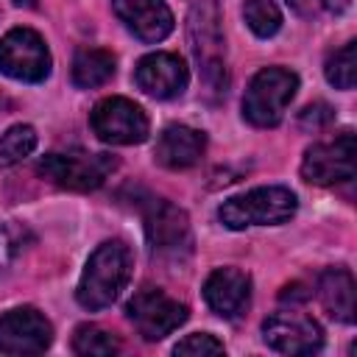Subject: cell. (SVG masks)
Instances as JSON below:
<instances>
[{"mask_svg": "<svg viewBox=\"0 0 357 357\" xmlns=\"http://www.w3.org/2000/svg\"><path fill=\"white\" fill-rule=\"evenodd\" d=\"M134 268L131 248L123 240H106L100 243L92 257L84 265V273L78 279L75 298L84 310H103L109 307L128 284Z\"/></svg>", "mask_w": 357, "mask_h": 357, "instance_id": "cell-1", "label": "cell"}, {"mask_svg": "<svg viewBox=\"0 0 357 357\" xmlns=\"http://www.w3.org/2000/svg\"><path fill=\"white\" fill-rule=\"evenodd\" d=\"M187 39L206 92L223 95L229 84V70H226V39H223L218 0H198L190 8Z\"/></svg>", "mask_w": 357, "mask_h": 357, "instance_id": "cell-2", "label": "cell"}, {"mask_svg": "<svg viewBox=\"0 0 357 357\" xmlns=\"http://www.w3.org/2000/svg\"><path fill=\"white\" fill-rule=\"evenodd\" d=\"M296 192L287 187H257L243 195H234L220 204L218 218L226 229H248V226H279L296 215Z\"/></svg>", "mask_w": 357, "mask_h": 357, "instance_id": "cell-3", "label": "cell"}, {"mask_svg": "<svg viewBox=\"0 0 357 357\" xmlns=\"http://www.w3.org/2000/svg\"><path fill=\"white\" fill-rule=\"evenodd\" d=\"M145 237L151 257L167 265H181L192 254V226L184 209L170 201L151 198L145 206Z\"/></svg>", "mask_w": 357, "mask_h": 357, "instance_id": "cell-4", "label": "cell"}, {"mask_svg": "<svg viewBox=\"0 0 357 357\" xmlns=\"http://www.w3.org/2000/svg\"><path fill=\"white\" fill-rule=\"evenodd\" d=\"M298 75L287 67H262L245 95H243V117L257 128H271L284 117V109L296 98Z\"/></svg>", "mask_w": 357, "mask_h": 357, "instance_id": "cell-5", "label": "cell"}, {"mask_svg": "<svg viewBox=\"0 0 357 357\" xmlns=\"http://www.w3.org/2000/svg\"><path fill=\"white\" fill-rule=\"evenodd\" d=\"M117 167L112 153H89V151H67V153H47L36 170L61 190L89 192L98 190Z\"/></svg>", "mask_w": 357, "mask_h": 357, "instance_id": "cell-6", "label": "cell"}, {"mask_svg": "<svg viewBox=\"0 0 357 357\" xmlns=\"http://www.w3.org/2000/svg\"><path fill=\"white\" fill-rule=\"evenodd\" d=\"M53 59L45 45V39L33 28H11L0 39V73L22 81V84H39L50 75Z\"/></svg>", "mask_w": 357, "mask_h": 357, "instance_id": "cell-7", "label": "cell"}, {"mask_svg": "<svg viewBox=\"0 0 357 357\" xmlns=\"http://www.w3.org/2000/svg\"><path fill=\"white\" fill-rule=\"evenodd\" d=\"M89 126L98 139L109 145H139L148 139V114L128 98L112 95L95 103L89 112Z\"/></svg>", "mask_w": 357, "mask_h": 357, "instance_id": "cell-8", "label": "cell"}, {"mask_svg": "<svg viewBox=\"0 0 357 357\" xmlns=\"http://www.w3.org/2000/svg\"><path fill=\"white\" fill-rule=\"evenodd\" d=\"M357 142L351 131H343L340 137L329 139V142H315L304 151L301 159V178L307 184H318V187H332L340 181H351L354 178V167H357Z\"/></svg>", "mask_w": 357, "mask_h": 357, "instance_id": "cell-9", "label": "cell"}, {"mask_svg": "<svg viewBox=\"0 0 357 357\" xmlns=\"http://www.w3.org/2000/svg\"><path fill=\"white\" fill-rule=\"evenodd\" d=\"M126 315L145 340H162L187 321V307L159 287H142L126 304Z\"/></svg>", "mask_w": 357, "mask_h": 357, "instance_id": "cell-10", "label": "cell"}, {"mask_svg": "<svg viewBox=\"0 0 357 357\" xmlns=\"http://www.w3.org/2000/svg\"><path fill=\"white\" fill-rule=\"evenodd\" d=\"M53 343L50 321L33 307H14L0 315V354H39Z\"/></svg>", "mask_w": 357, "mask_h": 357, "instance_id": "cell-11", "label": "cell"}, {"mask_svg": "<svg viewBox=\"0 0 357 357\" xmlns=\"http://www.w3.org/2000/svg\"><path fill=\"white\" fill-rule=\"evenodd\" d=\"M262 337L268 349L279 354H312L324 346V332L318 321L304 312H276L265 318Z\"/></svg>", "mask_w": 357, "mask_h": 357, "instance_id": "cell-12", "label": "cell"}, {"mask_svg": "<svg viewBox=\"0 0 357 357\" xmlns=\"http://www.w3.org/2000/svg\"><path fill=\"white\" fill-rule=\"evenodd\" d=\"M134 81L145 95L156 100H170L187 89L190 70L184 59L176 53H148L145 59H139L134 70Z\"/></svg>", "mask_w": 357, "mask_h": 357, "instance_id": "cell-13", "label": "cell"}, {"mask_svg": "<svg viewBox=\"0 0 357 357\" xmlns=\"http://www.w3.org/2000/svg\"><path fill=\"white\" fill-rule=\"evenodd\" d=\"M204 298L215 315L240 318L251 301V276L240 268H215L204 282Z\"/></svg>", "mask_w": 357, "mask_h": 357, "instance_id": "cell-14", "label": "cell"}, {"mask_svg": "<svg viewBox=\"0 0 357 357\" xmlns=\"http://www.w3.org/2000/svg\"><path fill=\"white\" fill-rule=\"evenodd\" d=\"M112 8L139 42L153 45L173 31V11L165 0H112Z\"/></svg>", "mask_w": 357, "mask_h": 357, "instance_id": "cell-15", "label": "cell"}, {"mask_svg": "<svg viewBox=\"0 0 357 357\" xmlns=\"http://www.w3.org/2000/svg\"><path fill=\"white\" fill-rule=\"evenodd\" d=\"M204 151H206V134L204 131L173 123L159 134L153 156L167 170H187L204 156Z\"/></svg>", "mask_w": 357, "mask_h": 357, "instance_id": "cell-16", "label": "cell"}, {"mask_svg": "<svg viewBox=\"0 0 357 357\" xmlns=\"http://www.w3.org/2000/svg\"><path fill=\"white\" fill-rule=\"evenodd\" d=\"M318 298L324 310L340 321V324H354V276L349 268H326L318 276Z\"/></svg>", "mask_w": 357, "mask_h": 357, "instance_id": "cell-17", "label": "cell"}, {"mask_svg": "<svg viewBox=\"0 0 357 357\" xmlns=\"http://www.w3.org/2000/svg\"><path fill=\"white\" fill-rule=\"evenodd\" d=\"M114 75V56L100 47L78 50L73 59V84L78 89H95L103 86Z\"/></svg>", "mask_w": 357, "mask_h": 357, "instance_id": "cell-18", "label": "cell"}, {"mask_svg": "<svg viewBox=\"0 0 357 357\" xmlns=\"http://www.w3.org/2000/svg\"><path fill=\"white\" fill-rule=\"evenodd\" d=\"M31 245H33V231L25 223L17 220L0 223V279L17 271L20 259L28 254Z\"/></svg>", "mask_w": 357, "mask_h": 357, "instance_id": "cell-19", "label": "cell"}, {"mask_svg": "<svg viewBox=\"0 0 357 357\" xmlns=\"http://www.w3.org/2000/svg\"><path fill=\"white\" fill-rule=\"evenodd\" d=\"M73 351L84 357H109L120 351V340L98 324H81L73 335Z\"/></svg>", "mask_w": 357, "mask_h": 357, "instance_id": "cell-20", "label": "cell"}, {"mask_svg": "<svg viewBox=\"0 0 357 357\" xmlns=\"http://www.w3.org/2000/svg\"><path fill=\"white\" fill-rule=\"evenodd\" d=\"M243 17H245V25L259 39H268V36L279 33V28H282V11L273 0H245Z\"/></svg>", "mask_w": 357, "mask_h": 357, "instance_id": "cell-21", "label": "cell"}, {"mask_svg": "<svg viewBox=\"0 0 357 357\" xmlns=\"http://www.w3.org/2000/svg\"><path fill=\"white\" fill-rule=\"evenodd\" d=\"M326 81L337 89H351L357 81V42H346L326 59Z\"/></svg>", "mask_w": 357, "mask_h": 357, "instance_id": "cell-22", "label": "cell"}, {"mask_svg": "<svg viewBox=\"0 0 357 357\" xmlns=\"http://www.w3.org/2000/svg\"><path fill=\"white\" fill-rule=\"evenodd\" d=\"M36 148V131L25 123L20 126H11L3 137H0V167H8V165H17L22 162L25 156H31Z\"/></svg>", "mask_w": 357, "mask_h": 357, "instance_id": "cell-23", "label": "cell"}, {"mask_svg": "<svg viewBox=\"0 0 357 357\" xmlns=\"http://www.w3.org/2000/svg\"><path fill=\"white\" fill-rule=\"evenodd\" d=\"M173 354H184V357H206V354H223V343L209 335V332H192L184 340H178L173 346Z\"/></svg>", "mask_w": 357, "mask_h": 357, "instance_id": "cell-24", "label": "cell"}, {"mask_svg": "<svg viewBox=\"0 0 357 357\" xmlns=\"http://www.w3.org/2000/svg\"><path fill=\"white\" fill-rule=\"evenodd\" d=\"M332 120H335V112H332V106H326V103H310V106L298 114V126H301V128H312V131L324 128V126L332 123Z\"/></svg>", "mask_w": 357, "mask_h": 357, "instance_id": "cell-25", "label": "cell"}, {"mask_svg": "<svg viewBox=\"0 0 357 357\" xmlns=\"http://www.w3.org/2000/svg\"><path fill=\"white\" fill-rule=\"evenodd\" d=\"M287 3H290V6H293L298 14H312L318 0H287Z\"/></svg>", "mask_w": 357, "mask_h": 357, "instance_id": "cell-26", "label": "cell"}, {"mask_svg": "<svg viewBox=\"0 0 357 357\" xmlns=\"http://www.w3.org/2000/svg\"><path fill=\"white\" fill-rule=\"evenodd\" d=\"M349 3H351V0H324V6H326L329 11H343Z\"/></svg>", "mask_w": 357, "mask_h": 357, "instance_id": "cell-27", "label": "cell"}]
</instances>
